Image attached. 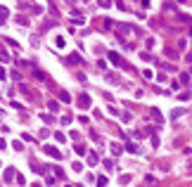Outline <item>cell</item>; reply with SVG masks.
Returning <instances> with one entry per match:
<instances>
[{"mask_svg": "<svg viewBox=\"0 0 192 187\" xmlns=\"http://www.w3.org/2000/svg\"><path fill=\"white\" fill-rule=\"evenodd\" d=\"M45 151H47V154H50V156H57V159L62 156V154H59V151H57L55 147H45Z\"/></svg>", "mask_w": 192, "mask_h": 187, "instance_id": "7a4b0ae2", "label": "cell"}, {"mask_svg": "<svg viewBox=\"0 0 192 187\" xmlns=\"http://www.w3.org/2000/svg\"><path fill=\"white\" fill-rule=\"evenodd\" d=\"M126 149L130 151V154H135V151H137V144H135V142H128V144H126Z\"/></svg>", "mask_w": 192, "mask_h": 187, "instance_id": "3957f363", "label": "cell"}, {"mask_svg": "<svg viewBox=\"0 0 192 187\" xmlns=\"http://www.w3.org/2000/svg\"><path fill=\"white\" fill-rule=\"evenodd\" d=\"M111 154H114V156L121 154V144H114V142H111Z\"/></svg>", "mask_w": 192, "mask_h": 187, "instance_id": "277c9868", "label": "cell"}, {"mask_svg": "<svg viewBox=\"0 0 192 187\" xmlns=\"http://www.w3.org/2000/svg\"><path fill=\"white\" fill-rule=\"evenodd\" d=\"M0 80H5V69H0Z\"/></svg>", "mask_w": 192, "mask_h": 187, "instance_id": "52a82bcc", "label": "cell"}, {"mask_svg": "<svg viewBox=\"0 0 192 187\" xmlns=\"http://www.w3.org/2000/svg\"><path fill=\"white\" fill-rule=\"evenodd\" d=\"M152 114H154V121H159V123H161V114H159V109H152Z\"/></svg>", "mask_w": 192, "mask_h": 187, "instance_id": "5b68a950", "label": "cell"}, {"mask_svg": "<svg viewBox=\"0 0 192 187\" xmlns=\"http://www.w3.org/2000/svg\"><path fill=\"white\" fill-rule=\"evenodd\" d=\"M31 187H43V185H40V182H33V185H31Z\"/></svg>", "mask_w": 192, "mask_h": 187, "instance_id": "ba28073f", "label": "cell"}, {"mask_svg": "<svg viewBox=\"0 0 192 187\" xmlns=\"http://www.w3.org/2000/svg\"><path fill=\"white\" fill-rule=\"evenodd\" d=\"M5 17H7V9H0V24L5 21Z\"/></svg>", "mask_w": 192, "mask_h": 187, "instance_id": "8992f818", "label": "cell"}, {"mask_svg": "<svg viewBox=\"0 0 192 187\" xmlns=\"http://www.w3.org/2000/svg\"><path fill=\"white\" fill-rule=\"evenodd\" d=\"M78 104H81V107H90V97H88V95H81V97H78Z\"/></svg>", "mask_w": 192, "mask_h": 187, "instance_id": "6da1fadb", "label": "cell"}]
</instances>
